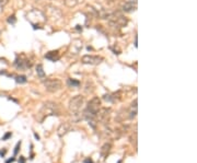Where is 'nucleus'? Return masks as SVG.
Segmentation results:
<instances>
[{"mask_svg":"<svg viewBox=\"0 0 197 163\" xmlns=\"http://www.w3.org/2000/svg\"><path fill=\"white\" fill-rule=\"evenodd\" d=\"M26 18H27V21L32 24L34 28H40L44 25V23L46 22V17L45 14L41 10L34 9L32 11H30L29 13L26 14Z\"/></svg>","mask_w":197,"mask_h":163,"instance_id":"f257e3e1","label":"nucleus"},{"mask_svg":"<svg viewBox=\"0 0 197 163\" xmlns=\"http://www.w3.org/2000/svg\"><path fill=\"white\" fill-rule=\"evenodd\" d=\"M106 19L109 20V25L115 28L124 27L126 24L128 23V20L126 19L121 12H112V13H109Z\"/></svg>","mask_w":197,"mask_h":163,"instance_id":"f03ea898","label":"nucleus"},{"mask_svg":"<svg viewBox=\"0 0 197 163\" xmlns=\"http://www.w3.org/2000/svg\"><path fill=\"white\" fill-rule=\"evenodd\" d=\"M44 85L48 92H56L61 88V82L58 79H46L44 81Z\"/></svg>","mask_w":197,"mask_h":163,"instance_id":"7ed1b4c3","label":"nucleus"},{"mask_svg":"<svg viewBox=\"0 0 197 163\" xmlns=\"http://www.w3.org/2000/svg\"><path fill=\"white\" fill-rule=\"evenodd\" d=\"M32 65V62L30 61L29 59L26 58L25 55H18L14 61V66L17 67L20 70H24V69L30 68Z\"/></svg>","mask_w":197,"mask_h":163,"instance_id":"20e7f679","label":"nucleus"},{"mask_svg":"<svg viewBox=\"0 0 197 163\" xmlns=\"http://www.w3.org/2000/svg\"><path fill=\"white\" fill-rule=\"evenodd\" d=\"M103 60H104L103 57L97 56V55H84L82 57V62L87 65H99Z\"/></svg>","mask_w":197,"mask_h":163,"instance_id":"39448f33","label":"nucleus"},{"mask_svg":"<svg viewBox=\"0 0 197 163\" xmlns=\"http://www.w3.org/2000/svg\"><path fill=\"white\" fill-rule=\"evenodd\" d=\"M137 8V1L136 0H124L121 3V9L124 12H133Z\"/></svg>","mask_w":197,"mask_h":163,"instance_id":"423d86ee","label":"nucleus"},{"mask_svg":"<svg viewBox=\"0 0 197 163\" xmlns=\"http://www.w3.org/2000/svg\"><path fill=\"white\" fill-rule=\"evenodd\" d=\"M82 103H83V97L80 96V95H77V96H75L74 99L70 100L69 107H70V109H71L72 112H77L80 109Z\"/></svg>","mask_w":197,"mask_h":163,"instance_id":"0eeeda50","label":"nucleus"},{"mask_svg":"<svg viewBox=\"0 0 197 163\" xmlns=\"http://www.w3.org/2000/svg\"><path fill=\"white\" fill-rule=\"evenodd\" d=\"M99 105H100V101L99 99H93L92 101L89 103V106H88V109L91 112V113H96L97 109H99Z\"/></svg>","mask_w":197,"mask_h":163,"instance_id":"6e6552de","label":"nucleus"},{"mask_svg":"<svg viewBox=\"0 0 197 163\" xmlns=\"http://www.w3.org/2000/svg\"><path fill=\"white\" fill-rule=\"evenodd\" d=\"M45 58L50 60V61H57L58 59L60 58L59 53L57 50H53V52H48L47 54L45 55Z\"/></svg>","mask_w":197,"mask_h":163,"instance_id":"1a4fd4ad","label":"nucleus"},{"mask_svg":"<svg viewBox=\"0 0 197 163\" xmlns=\"http://www.w3.org/2000/svg\"><path fill=\"white\" fill-rule=\"evenodd\" d=\"M82 0H65V6L68 8H74L78 6Z\"/></svg>","mask_w":197,"mask_h":163,"instance_id":"9d476101","label":"nucleus"},{"mask_svg":"<svg viewBox=\"0 0 197 163\" xmlns=\"http://www.w3.org/2000/svg\"><path fill=\"white\" fill-rule=\"evenodd\" d=\"M36 72H37L38 77H40L41 79L45 78V73H44V70H43V66H42L41 64H38L37 66H36Z\"/></svg>","mask_w":197,"mask_h":163,"instance_id":"9b49d317","label":"nucleus"},{"mask_svg":"<svg viewBox=\"0 0 197 163\" xmlns=\"http://www.w3.org/2000/svg\"><path fill=\"white\" fill-rule=\"evenodd\" d=\"M68 83H69V85H71V87H79V85H80V82L75 80V79H69Z\"/></svg>","mask_w":197,"mask_h":163,"instance_id":"f8f14e48","label":"nucleus"},{"mask_svg":"<svg viewBox=\"0 0 197 163\" xmlns=\"http://www.w3.org/2000/svg\"><path fill=\"white\" fill-rule=\"evenodd\" d=\"M15 80H17L18 83H25L26 82V77L25 76H18Z\"/></svg>","mask_w":197,"mask_h":163,"instance_id":"ddd939ff","label":"nucleus"},{"mask_svg":"<svg viewBox=\"0 0 197 163\" xmlns=\"http://www.w3.org/2000/svg\"><path fill=\"white\" fill-rule=\"evenodd\" d=\"M8 22L11 24H14L15 23V17L14 15H12V17H9V19H8Z\"/></svg>","mask_w":197,"mask_h":163,"instance_id":"4468645a","label":"nucleus"},{"mask_svg":"<svg viewBox=\"0 0 197 163\" xmlns=\"http://www.w3.org/2000/svg\"><path fill=\"white\" fill-rule=\"evenodd\" d=\"M9 137H11V132H7V134L2 137V140H7Z\"/></svg>","mask_w":197,"mask_h":163,"instance_id":"2eb2a0df","label":"nucleus"},{"mask_svg":"<svg viewBox=\"0 0 197 163\" xmlns=\"http://www.w3.org/2000/svg\"><path fill=\"white\" fill-rule=\"evenodd\" d=\"M20 144H21V142H18V143H17V147H15V150H14V154H17V153H18V151H19V147H20Z\"/></svg>","mask_w":197,"mask_h":163,"instance_id":"dca6fc26","label":"nucleus"},{"mask_svg":"<svg viewBox=\"0 0 197 163\" xmlns=\"http://www.w3.org/2000/svg\"><path fill=\"white\" fill-rule=\"evenodd\" d=\"M8 2V0H0V5H6Z\"/></svg>","mask_w":197,"mask_h":163,"instance_id":"f3484780","label":"nucleus"},{"mask_svg":"<svg viewBox=\"0 0 197 163\" xmlns=\"http://www.w3.org/2000/svg\"><path fill=\"white\" fill-rule=\"evenodd\" d=\"M20 160H19V162H21V163H24V159H23V156H20Z\"/></svg>","mask_w":197,"mask_h":163,"instance_id":"a211bd4d","label":"nucleus"},{"mask_svg":"<svg viewBox=\"0 0 197 163\" xmlns=\"http://www.w3.org/2000/svg\"><path fill=\"white\" fill-rule=\"evenodd\" d=\"M84 163H93V162H92L91 160H89V159H87V160L84 161Z\"/></svg>","mask_w":197,"mask_h":163,"instance_id":"6ab92c4d","label":"nucleus"},{"mask_svg":"<svg viewBox=\"0 0 197 163\" xmlns=\"http://www.w3.org/2000/svg\"><path fill=\"white\" fill-rule=\"evenodd\" d=\"M12 161H14V159H13V158L9 159V160H8V161H7V163H10V162H12Z\"/></svg>","mask_w":197,"mask_h":163,"instance_id":"aec40b11","label":"nucleus"},{"mask_svg":"<svg viewBox=\"0 0 197 163\" xmlns=\"http://www.w3.org/2000/svg\"><path fill=\"white\" fill-rule=\"evenodd\" d=\"M6 153V150H3V151H0V156H5Z\"/></svg>","mask_w":197,"mask_h":163,"instance_id":"412c9836","label":"nucleus"}]
</instances>
